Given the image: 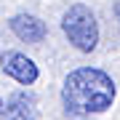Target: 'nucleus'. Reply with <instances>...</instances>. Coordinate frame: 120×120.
Returning <instances> with one entry per match:
<instances>
[{
  "instance_id": "20e7f679",
  "label": "nucleus",
  "mask_w": 120,
  "mask_h": 120,
  "mask_svg": "<svg viewBox=\"0 0 120 120\" xmlns=\"http://www.w3.org/2000/svg\"><path fill=\"white\" fill-rule=\"evenodd\" d=\"M8 30L19 40H24V43H40L48 35L45 22L38 19V16H32V13H16V16H11L8 19Z\"/></svg>"
},
{
  "instance_id": "f03ea898",
  "label": "nucleus",
  "mask_w": 120,
  "mask_h": 120,
  "mask_svg": "<svg viewBox=\"0 0 120 120\" xmlns=\"http://www.w3.org/2000/svg\"><path fill=\"white\" fill-rule=\"evenodd\" d=\"M61 32L67 35V40L80 53H91L99 45V22H96L94 11L83 3H75L64 11V16H61Z\"/></svg>"
},
{
  "instance_id": "39448f33",
  "label": "nucleus",
  "mask_w": 120,
  "mask_h": 120,
  "mask_svg": "<svg viewBox=\"0 0 120 120\" xmlns=\"http://www.w3.org/2000/svg\"><path fill=\"white\" fill-rule=\"evenodd\" d=\"M0 120H38V101L27 91H16L0 109Z\"/></svg>"
},
{
  "instance_id": "0eeeda50",
  "label": "nucleus",
  "mask_w": 120,
  "mask_h": 120,
  "mask_svg": "<svg viewBox=\"0 0 120 120\" xmlns=\"http://www.w3.org/2000/svg\"><path fill=\"white\" fill-rule=\"evenodd\" d=\"M0 109H3V96H0Z\"/></svg>"
},
{
  "instance_id": "7ed1b4c3",
  "label": "nucleus",
  "mask_w": 120,
  "mask_h": 120,
  "mask_svg": "<svg viewBox=\"0 0 120 120\" xmlns=\"http://www.w3.org/2000/svg\"><path fill=\"white\" fill-rule=\"evenodd\" d=\"M0 69L8 77H13L19 86H35L40 77L38 64L22 51H3L0 53Z\"/></svg>"
},
{
  "instance_id": "f257e3e1",
  "label": "nucleus",
  "mask_w": 120,
  "mask_h": 120,
  "mask_svg": "<svg viewBox=\"0 0 120 120\" xmlns=\"http://www.w3.org/2000/svg\"><path fill=\"white\" fill-rule=\"evenodd\" d=\"M115 80L96 67L72 69L61 83V101L72 115H99L115 104Z\"/></svg>"
},
{
  "instance_id": "423d86ee",
  "label": "nucleus",
  "mask_w": 120,
  "mask_h": 120,
  "mask_svg": "<svg viewBox=\"0 0 120 120\" xmlns=\"http://www.w3.org/2000/svg\"><path fill=\"white\" fill-rule=\"evenodd\" d=\"M115 13H117V19H120V3H115Z\"/></svg>"
}]
</instances>
